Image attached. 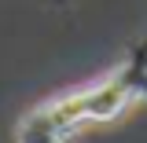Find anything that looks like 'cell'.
<instances>
[{"label":"cell","mask_w":147,"mask_h":143,"mask_svg":"<svg viewBox=\"0 0 147 143\" xmlns=\"http://www.w3.org/2000/svg\"><path fill=\"white\" fill-rule=\"evenodd\" d=\"M136 99V85L125 73H110L103 81H92L85 88L63 92L59 99H48L30 110L15 128L18 143H66L74 132L96 121H114L121 110Z\"/></svg>","instance_id":"1"}]
</instances>
